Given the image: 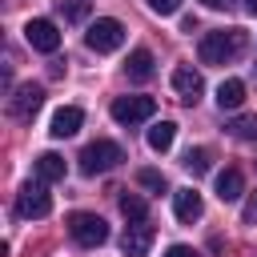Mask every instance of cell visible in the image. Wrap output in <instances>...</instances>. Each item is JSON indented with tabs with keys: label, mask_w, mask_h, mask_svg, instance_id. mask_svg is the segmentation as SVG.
Here are the masks:
<instances>
[{
	"label": "cell",
	"mask_w": 257,
	"mask_h": 257,
	"mask_svg": "<svg viewBox=\"0 0 257 257\" xmlns=\"http://www.w3.org/2000/svg\"><path fill=\"white\" fill-rule=\"evenodd\" d=\"M245 32L241 28H221V32H205L201 36V64H229L245 52Z\"/></svg>",
	"instance_id": "cell-1"
},
{
	"label": "cell",
	"mask_w": 257,
	"mask_h": 257,
	"mask_svg": "<svg viewBox=\"0 0 257 257\" xmlns=\"http://www.w3.org/2000/svg\"><path fill=\"white\" fill-rule=\"evenodd\" d=\"M76 161H80V173H84V177H96V173L116 169V165L124 161V149H120L116 141H92V145L80 149Z\"/></svg>",
	"instance_id": "cell-2"
},
{
	"label": "cell",
	"mask_w": 257,
	"mask_h": 257,
	"mask_svg": "<svg viewBox=\"0 0 257 257\" xmlns=\"http://www.w3.org/2000/svg\"><path fill=\"white\" fill-rule=\"evenodd\" d=\"M84 44L92 48V52H116L120 44H124V24L120 20H112V16H100V20H92L88 24V32H84Z\"/></svg>",
	"instance_id": "cell-3"
},
{
	"label": "cell",
	"mask_w": 257,
	"mask_h": 257,
	"mask_svg": "<svg viewBox=\"0 0 257 257\" xmlns=\"http://www.w3.org/2000/svg\"><path fill=\"white\" fill-rule=\"evenodd\" d=\"M68 233H72V241L84 245V249H96V245L108 241V225H104V217H96V213H68Z\"/></svg>",
	"instance_id": "cell-4"
},
{
	"label": "cell",
	"mask_w": 257,
	"mask_h": 257,
	"mask_svg": "<svg viewBox=\"0 0 257 257\" xmlns=\"http://www.w3.org/2000/svg\"><path fill=\"white\" fill-rule=\"evenodd\" d=\"M52 213V197L44 193V181L40 185H24L20 193H16V217H24V221H40V217H48Z\"/></svg>",
	"instance_id": "cell-5"
},
{
	"label": "cell",
	"mask_w": 257,
	"mask_h": 257,
	"mask_svg": "<svg viewBox=\"0 0 257 257\" xmlns=\"http://www.w3.org/2000/svg\"><path fill=\"white\" fill-rule=\"evenodd\" d=\"M108 112H112L116 124H141V120H149L157 112V100L153 96H116Z\"/></svg>",
	"instance_id": "cell-6"
},
{
	"label": "cell",
	"mask_w": 257,
	"mask_h": 257,
	"mask_svg": "<svg viewBox=\"0 0 257 257\" xmlns=\"http://www.w3.org/2000/svg\"><path fill=\"white\" fill-rule=\"evenodd\" d=\"M40 104H44V88H40V84H20V88L8 96V112H12L16 120H24V124L40 112Z\"/></svg>",
	"instance_id": "cell-7"
},
{
	"label": "cell",
	"mask_w": 257,
	"mask_h": 257,
	"mask_svg": "<svg viewBox=\"0 0 257 257\" xmlns=\"http://www.w3.org/2000/svg\"><path fill=\"white\" fill-rule=\"evenodd\" d=\"M24 40H28L36 52H56V48H60V28L40 16V20H28V24H24Z\"/></svg>",
	"instance_id": "cell-8"
},
{
	"label": "cell",
	"mask_w": 257,
	"mask_h": 257,
	"mask_svg": "<svg viewBox=\"0 0 257 257\" xmlns=\"http://www.w3.org/2000/svg\"><path fill=\"white\" fill-rule=\"evenodd\" d=\"M153 249V225L149 221H128L124 237H120V253L124 257H145Z\"/></svg>",
	"instance_id": "cell-9"
},
{
	"label": "cell",
	"mask_w": 257,
	"mask_h": 257,
	"mask_svg": "<svg viewBox=\"0 0 257 257\" xmlns=\"http://www.w3.org/2000/svg\"><path fill=\"white\" fill-rule=\"evenodd\" d=\"M173 88H177V96H181L185 104H197V100H201V92H205V80H201V72H197V68L181 64V68H173Z\"/></svg>",
	"instance_id": "cell-10"
},
{
	"label": "cell",
	"mask_w": 257,
	"mask_h": 257,
	"mask_svg": "<svg viewBox=\"0 0 257 257\" xmlns=\"http://www.w3.org/2000/svg\"><path fill=\"white\" fill-rule=\"evenodd\" d=\"M173 213H177V221H185V225L201 221V213H205L201 193H197V189H177V193H173Z\"/></svg>",
	"instance_id": "cell-11"
},
{
	"label": "cell",
	"mask_w": 257,
	"mask_h": 257,
	"mask_svg": "<svg viewBox=\"0 0 257 257\" xmlns=\"http://www.w3.org/2000/svg\"><path fill=\"white\" fill-rule=\"evenodd\" d=\"M124 72H128V80H137V84L153 80V76H157V60H153V52H149V48H137V52H128V60H124Z\"/></svg>",
	"instance_id": "cell-12"
},
{
	"label": "cell",
	"mask_w": 257,
	"mask_h": 257,
	"mask_svg": "<svg viewBox=\"0 0 257 257\" xmlns=\"http://www.w3.org/2000/svg\"><path fill=\"white\" fill-rule=\"evenodd\" d=\"M80 124H84V112H80L76 104H64V108L52 112V128H48V133H52L56 141H64V137H72Z\"/></svg>",
	"instance_id": "cell-13"
},
{
	"label": "cell",
	"mask_w": 257,
	"mask_h": 257,
	"mask_svg": "<svg viewBox=\"0 0 257 257\" xmlns=\"http://www.w3.org/2000/svg\"><path fill=\"white\" fill-rule=\"evenodd\" d=\"M245 104V80H237V76H229V80H221V88H217V108L225 112H233V108H241Z\"/></svg>",
	"instance_id": "cell-14"
},
{
	"label": "cell",
	"mask_w": 257,
	"mask_h": 257,
	"mask_svg": "<svg viewBox=\"0 0 257 257\" xmlns=\"http://www.w3.org/2000/svg\"><path fill=\"white\" fill-rule=\"evenodd\" d=\"M36 177H40L44 185L64 181V157H60V153H40V157H36Z\"/></svg>",
	"instance_id": "cell-15"
},
{
	"label": "cell",
	"mask_w": 257,
	"mask_h": 257,
	"mask_svg": "<svg viewBox=\"0 0 257 257\" xmlns=\"http://www.w3.org/2000/svg\"><path fill=\"white\" fill-rule=\"evenodd\" d=\"M245 193V177H241V169H225V173H217V197L221 201H237Z\"/></svg>",
	"instance_id": "cell-16"
},
{
	"label": "cell",
	"mask_w": 257,
	"mask_h": 257,
	"mask_svg": "<svg viewBox=\"0 0 257 257\" xmlns=\"http://www.w3.org/2000/svg\"><path fill=\"white\" fill-rule=\"evenodd\" d=\"M173 137H177V124H173V120H157V124L149 128V149H153V153H169V149H173Z\"/></svg>",
	"instance_id": "cell-17"
},
{
	"label": "cell",
	"mask_w": 257,
	"mask_h": 257,
	"mask_svg": "<svg viewBox=\"0 0 257 257\" xmlns=\"http://www.w3.org/2000/svg\"><path fill=\"white\" fill-rule=\"evenodd\" d=\"M120 213H124V221H145V217H149V205H145V197L124 193V197H120Z\"/></svg>",
	"instance_id": "cell-18"
},
{
	"label": "cell",
	"mask_w": 257,
	"mask_h": 257,
	"mask_svg": "<svg viewBox=\"0 0 257 257\" xmlns=\"http://www.w3.org/2000/svg\"><path fill=\"white\" fill-rule=\"evenodd\" d=\"M193 177H201V173H209V149H189L185 153V161H181Z\"/></svg>",
	"instance_id": "cell-19"
},
{
	"label": "cell",
	"mask_w": 257,
	"mask_h": 257,
	"mask_svg": "<svg viewBox=\"0 0 257 257\" xmlns=\"http://www.w3.org/2000/svg\"><path fill=\"white\" fill-rule=\"evenodd\" d=\"M225 128H229L233 137H241V141H245V137H257V116H237V120H229Z\"/></svg>",
	"instance_id": "cell-20"
},
{
	"label": "cell",
	"mask_w": 257,
	"mask_h": 257,
	"mask_svg": "<svg viewBox=\"0 0 257 257\" xmlns=\"http://www.w3.org/2000/svg\"><path fill=\"white\" fill-rule=\"evenodd\" d=\"M137 181H141L145 189H153V193H165V189H169V181H165L157 169H141V173H137Z\"/></svg>",
	"instance_id": "cell-21"
},
{
	"label": "cell",
	"mask_w": 257,
	"mask_h": 257,
	"mask_svg": "<svg viewBox=\"0 0 257 257\" xmlns=\"http://www.w3.org/2000/svg\"><path fill=\"white\" fill-rule=\"evenodd\" d=\"M149 8H153L157 16H173V12L181 8V0H149Z\"/></svg>",
	"instance_id": "cell-22"
},
{
	"label": "cell",
	"mask_w": 257,
	"mask_h": 257,
	"mask_svg": "<svg viewBox=\"0 0 257 257\" xmlns=\"http://www.w3.org/2000/svg\"><path fill=\"white\" fill-rule=\"evenodd\" d=\"M84 8H88L84 0H72V4H64V0H60V12H64L68 20H80V16H84Z\"/></svg>",
	"instance_id": "cell-23"
},
{
	"label": "cell",
	"mask_w": 257,
	"mask_h": 257,
	"mask_svg": "<svg viewBox=\"0 0 257 257\" xmlns=\"http://www.w3.org/2000/svg\"><path fill=\"white\" fill-rule=\"evenodd\" d=\"M241 221H245V225H257V193H249V201H245V209H241Z\"/></svg>",
	"instance_id": "cell-24"
},
{
	"label": "cell",
	"mask_w": 257,
	"mask_h": 257,
	"mask_svg": "<svg viewBox=\"0 0 257 257\" xmlns=\"http://www.w3.org/2000/svg\"><path fill=\"white\" fill-rule=\"evenodd\" d=\"M165 257H197V249H189V245H169Z\"/></svg>",
	"instance_id": "cell-25"
},
{
	"label": "cell",
	"mask_w": 257,
	"mask_h": 257,
	"mask_svg": "<svg viewBox=\"0 0 257 257\" xmlns=\"http://www.w3.org/2000/svg\"><path fill=\"white\" fill-rule=\"evenodd\" d=\"M201 4H205V8H225L229 0H201Z\"/></svg>",
	"instance_id": "cell-26"
},
{
	"label": "cell",
	"mask_w": 257,
	"mask_h": 257,
	"mask_svg": "<svg viewBox=\"0 0 257 257\" xmlns=\"http://www.w3.org/2000/svg\"><path fill=\"white\" fill-rule=\"evenodd\" d=\"M245 8H249V12H253V16H257V0H245Z\"/></svg>",
	"instance_id": "cell-27"
}]
</instances>
